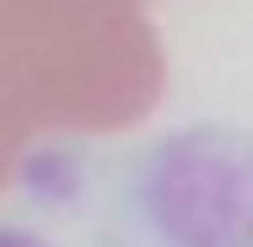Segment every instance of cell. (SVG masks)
Listing matches in <instances>:
<instances>
[{
	"instance_id": "6da1fadb",
	"label": "cell",
	"mask_w": 253,
	"mask_h": 247,
	"mask_svg": "<svg viewBox=\"0 0 253 247\" xmlns=\"http://www.w3.org/2000/svg\"><path fill=\"white\" fill-rule=\"evenodd\" d=\"M161 86L148 0H0V185L49 136L142 124Z\"/></svg>"
}]
</instances>
